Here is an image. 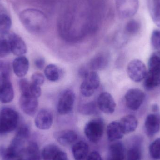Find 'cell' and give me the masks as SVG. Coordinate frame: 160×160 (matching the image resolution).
<instances>
[{"label": "cell", "instance_id": "ab89813d", "mask_svg": "<svg viewBox=\"0 0 160 160\" xmlns=\"http://www.w3.org/2000/svg\"><path fill=\"white\" fill-rule=\"evenodd\" d=\"M85 160H102V159L99 152L94 151L88 155Z\"/></svg>", "mask_w": 160, "mask_h": 160}, {"label": "cell", "instance_id": "7402d4cb", "mask_svg": "<svg viewBox=\"0 0 160 160\" xmlns=\"http://www.w3.org/2000/svg\"><path fill=\"white\" fill-rule=\"evenodd\" d=\"M142 142L141 138H134L133 143L127 151V160H142Z\"/></svg>", "mask_w": 160, "mask_h": 160}, {"label": "cell", "instance_id": "d6986e66", "mask_svg": "<svg viewBox=\"0 0 160 160\" xmlns=\"http://www.w3.org/2000/svg\"><path fill=\"white\" fill-rule=\"evenodd\" d=\"M160 85V69H149L144 81V86L147 90H151Z\"/></svg>", "mask_w": 160, "mask_h": 160}, {"label": "cell", "instance_id": "836d02e7", "mask_svg": "<svg viewBox=\"0 0 160 160\" xmlns=\"http://www.w3.org/2000/svg\"><path fill=\"white\" fill-rule=\"evenodd\" d=\"M148 69H160V50L152 53L148 62Z\"/></svg>", "mask_w": 160, "mask_h": 160}, {"label": "cell", "instance_id": "4316f807", "mask_svg": "<svg viewBox=\"0 0 160 160\" xmlns=\"http://www.w3.org/2000/svg\"><path fill=\"white\" fill-rule=\"evenodd\" d=\"M44 73L46 78L52 82H57L61 79L63 74L61 68L53 64H50L46 67Z\"/></svg>", "mask_w": 160, "mask_h": 160}, {"label": "cell", "instance_id": "3957f363", "mask_svg": "<svg viewBox=\"0 0 160 160\" xmlns=\"http://www.w3.org/2000/svg\"><path fill=\"white\" fill-rule=\"evenodd\" d=\"M19 116L18 112L9 107H4L0 111V134L9 133L18 127Z\"/></svg>", "mask_w": 160, "mask_h": 160}, {"label": "cell", "instance_id": "8d00e7d4", "mask_svg": "<svg viewBox=\"0 0 160 160\" xmlns=\"http://www.w3.org/2000/svg\"><path fill=\"white\" fill-rule=\"evenodd\" d=\"M18 85L21 95L31 96L30 90H31V82H29L26 79H21L19 81Z\"/></svg>", "mask_w": 160, "mask_h": 160}, {"label": "cell", "instance_id": "6da1fadb", "mask_svg": "<svg viewBox=\"0 0 160 160\" xmlns=\"http://www.w3.org/2000/svg\"><path fill=\"white\" fill-rule=\"evenodd\" d=\"M103 4L101 0H77L69 4L58 22L61 37L73 42L95 32L101 18Z\"/></svg>", "mask_w": 160, "mask_h": 160}, {"label": "cell", "instance_id": "4fadbf2b", "mask_svg": "<svg viewBox=\"0 0 160 160\" xmlns=\"http://www.w3.org/2000/svg\"><path fill=\"white\" fill-rule=\"evenodd\" d=\"M98 108L104 113L112 114L115 110L116 104L111 94L107 92L100 94L97 102Z\"/></svg>", "mask_w": 160, "mask_h": 160}, {"label": "cell", "instance_id": "8992f818", "mask_svg": "<svg viewBox=\"0 0 160 160\" xmlns=\"http://www.w3.org/2000/svg\"><path fill=\"white\" fill-rule=\"evenodd\" d=\"M76 95L71 89H66L60 95L57 102L58 112L62 115L68 114L73 111Z\"/></svg>", "mask_w": 160, "mask_h": 160}, {"label": "cell", "instance_id": "bcb514c9", "mask_svg": "<svg viewBox=\"0 0 160 160\" xmlns=\"http://www.w3.org/2000/svg\"><path fill=\"white\" fill-rule=\"evenodd\" d=\"M1 76H0V83H1Z\"/></svg>", "mask_w": 160, "mask_h": 160}, {"label": "cell", "instance_id": "484cf974", "mask_svg": "<svg viewBox=\"0 0 160 160\" xmlns=\"http://www.w3.org/2000/svg\"><path fill=\"white\" fill-rule=\"evenodd\" d=\"M26 160H40V154L39 147L35 142L29 143L24 149L23 157Z\"/></svg>", "mask_w": 160, "mask_h": 160}, {"label": "cell", "instance_id": "e0dca14e", "mask_svg": "<svg viewBox=\"0 0 160 160\" xmlns=\"http://www.w3.org/2000/svg\"><path fill=\"white\" fill-rule=\"evenodd\" d=\"M110 60L109 54L106 52H102L95 55L89 62V66L93 71L102 70L108 66Z\"/></svg>", "mask_w": 160, "mask_h": 160}, {"label": "cell", "instance_id": "d590c367", "mask_svg": "<svg viewBox=\"0 0 160 160\" xmlns=\"http://www.w3.org/2000/svg\"><path fill=\"white\" fill-rule=\"evenodd\" d=\"M0 157L2 160H18L22 158L12 153L8 148L2 146L0 147Z\"/></svg>", "mask_w": 160, "mask_h": 160}, {"label": "cell", "instance_id": "277c9868", "mask_svg": "<svg viewBox=\"0 0 160 160\" xmlns=\"http://www.w3.org/2000/svg\"><path fill=\"white\" fill-rule=\"evenodd\" d=\"M104 123L101 118L92 119L88 122L84 129L85 134L87 139L92 143H97L103 136Z\"/></svg>", "mask_w": 160, "mask_h": 160}, {"label": "cell", "instance_id": "7a4b0ae2", "mask_svg": "<svg viewBox=\"0 0 160 160\" xmlns=\"http://www.w3.org/2000/svg\"><path fill=\"white\" fill-rule=\"evenodd\" d=\"M20 20L29 32L39 33L45 31L48 24L47 16L38 9H27L20 14Z\"/></svg>", "mask_w": 160, "mask_h": 160}, {"label": "cell", "instance_id": "ffe728a7", "mask_svg": "<svg viewBox=\"0 0 160 160\" xmlns=\"http://www.w3.org/2000/svg\"><path fill=\"white\" fill-rule=\"evenodd\" d=\"M126 149L122 142H116L110 146L106 160H125Z\"/></svg>", "mask_w": 160, "mask_h": 160}, {"label": "cell", "instance_id": "ba28073f", "mask_svg": "<svg viewBox=\"0 0 160 160\" xmlns=\"http://www.w3.org/2000/svg\"><path fill=\"white\" fill-rule=\"evenodd\" d=\"M0 76V102L3 103H9L14 98V89L10 81L9 72H3Z\"/></svg>", "mask_w": 160, "mask_h": 160}, {"label": "cell", "instance_id": "603a6c76", "mask_svg": "<svg viewBox=\"0 0 160 160\" xmlns=\"http://www.w3.org/2000/svg\"><path fill=\"white\" fill-rule=\"evenodd\" d=\"M119 122L125 134L134 132L137 128L138 124L137 118L132 115L125 116Z\"/></svg>", "mask_w": 160, "mask_h": 160}, {"label": "cell", "instance_id": "7bdbcfd3", "mask_svg": "<svg viewBox=\"0 0 160 160\" xmlns=\"http://www.w3.org/2000/svg\"><path fill=\"white\" fill-rule=\"evenodd\" d=\"M88 72H89V71H88V70L86 68H85V67H82L80 68L79 74L80 76H81L82 78H84L87 75Z\"/></svg>", "mask_w": 160, "mask_h": 160}, {"label": "cell", "instance_id": "83f0119b", "mask_svg": "<svg viewBox=\"0 0 160 160\" xmlns=\"http://www.w3.org/2000/svg\"><path fill=\"white\" fill-rule=\"evenodd\" d=\"M60 150V148L55 145H48L43 148L41 157L43 160H53Z\"/></svg>", "mask_w": 160, "mask_h": 160}, {"label": "cell", "instance_id": "b9f144b4", "mask_svg": "<svg viewBox=\"0 0 160 160\" xmlns=\"http://www.w3.org/2000/svg\"><path fill=\"white\" fill-rule=\"evenodd\" d=\"M53 160H69V159L66 153L60 150Z\"/></svg>", "mask_w": 160, "mask_h": 160}, {"label": "cell", "instance_id": "9a60e30c", "mask_svg": "<svg viewBox=\"0 0 160 160\" xmlns=\"http://www.w3.org/2000/svg\"><path fill=\"white\" fill-rule=\"evenodd\" d=\"M146 132L149 137H152L160 130V113L150 114L147 117L145 122Z\"/></svg>", "mask_w": 160, "mask_h": 160}, {"label": "cell", "instance_id": "ac0fdd59", "mask_svg": "<svg viewBox=\"0 0 160 160\" xmlns=\"http://www.w3.org/2000/svg\"><path fill=\"white\" fill-rule=\"evenodd\" d=\"M29 66V60L24 56H20L16 58L12 64L13 71L19 78H22L27 74Z\"/></svg>", "mask_w": 160, "mask_h": 160}, {"label": "cell", "instance_id": "2e32d148", "mask_svg": "<svg viewBox=\"0 0 160 160\" xmlns=\"http://www.w3.org/2000/svg\"><path fill=\"white\" fill-rule=\"evenodd\" d=\"M54 137L60 144L67 146L74 143L78 139V135L72 130H64L54 132Z\"/></svg>", "mask_w": 160, "mask_h": 160}, {"label": "cell", "instance_id": "7c38bea8", "mask_svg": "<svg viewBox=\"0 0 160 160\" xmlns=\"http://www.w3.org/2000/svg\"><path fill=\"white\" fill-rule=\"evenodd\" d=\"M19 105L24 113L30 116H34L38 109V99L31 96L21 95L19 99Z\"/></svg>", "mask_w": 160, "mask_h": 160}, {"label": "cell", "instance_id": "1f68e13d", "mask_svg": "<svg viewBox=\"0 0 160 160\" xmlns=\"http://www.w3.org/2000/svg\"><path fill=\"white\" fill-rule=\"evenodd\" d=\"M9 42L6 35L0 37V57H5L11 52Z\"/></svg>", "mask_w": 160, "mask_h": 160}, {"label": "cell", "instance_id": "60d3db41", "mask_svg": "<svg viewBox=\"0 0 160 160\" xmlns=\"http://www.w3.org/2000/svg\"><path fill=\"white\" fill-rule=\"evenodd\" d=\"M35 65L38 69L42 70L45 65V60L43 58H38L35 61Z\"/></svg>", "mask_w": 160, "mask_h": 160}, {"label": "cell", "instance_id": "74e56055", "mask_svg": "<svg viewBox=\"0 0 160 160\" xmlns=\"http://www.w3.org/2000/svg\"><path fill=\"white\" fill-rule=\"evenodd\" d=\"M151 43L154 49L160 50V30H155L152 32Z\"/></svg>", "mask_w": 160, "mask_h": 160}, {"label": "cell", "instance_id": "e575fe53", "mask_svg": "<svg viewBox=\"0 0 160 160\" xmlns=\"http://www.w3.org/2000/svg\"><path fill=\"white\" fill-rule=\"evenodd\" d=\"M97 106L98 104L97 105L94 102H88L81 106L80 112L86 115H91L97 112Z\"/></svg>", "mask_w": 160, "mask_h": 160}, {"label": "cell", "instance_id": "f6af8a7d", "mask_svg": "<svg viewBox=\"0 0 160 160\" xmlns=\"http://www.w3.org/2000/svg\"><path fill=\"white\" fill-rule=\"evenodd\" d=\"M18 160H26L25 159V158H24L23 157H22V158H20Z\"/></svg>", "mask_w": 160, "mask_h": 160}, {"label": "cell", "instance_id": "30bf717a", "mask_svg": "<svg viewBox=\"0 0 160 160\" xmlns=\"http://www.w3.org/2000/svg\"><path fill=\"white\" fill-rule=\"evenodd\" d=\"M145 95L141 89L131 88L128 90L125 96L126 105L132 111L139 109L145 99Z\"/></svg>", "mask_w": 160, "mask_h": 160}, {"label": "cell", "instance_id": "f35d334b", "mask_svg": "<svg viewBox=\"0 0 160 160\" xmlns=\"http://www.w3.org/2000/svg\"><path fill=\"white\" fill-rule=\"evenodd\" d=\"M31 82L37 85L41 86L45 82V78L43 74L39 72L34 73L31 78Z\"/></svg>", "mask_w": 160, "mask_h": 160}, {"label": "cell", "instance_id": "8fae6325", "mask_svg": "<svg viewBox=\"0 0 160 160\" xmlns=\"http://www.w3.org/2000/svg\"><path fill=\"white\" fill-rule=\"evenodd\" d=\"M12 53L17 56H22L27 52V47L23 39L17 34L6 35Z\"/></svg>", "mask_w": 160, "mask_h": 160}, {"label": "cell", "instance_id": "f546056e", "mask_svg": "<svg viewBox=\"0 0 160 160\" xmlns=\"http://www.w3.org/2000/svg\"><path fill=\"white\" fill-rule=\"evenodd\" d=\"M141 25L139 21L135 19L129 21L125 26L124 32L128 35H135L141 29Z\"/></svg>", "mask_w": 160, "mask_h": 160}, {"label": "cell", "instance_id": "9c48e42d", "mask_svg": "<svg viewBox=\"0 0 160 160\" xmlns=\"http://www.w3.org/2000/svg\"><path fill=\"white\" fill-rule=\"evenodd\" d=\"M127 72L130 78L135 82H141L144 79L148 72L145 65L138 59L132 60L129 63Z\"/></svg>", "mask_w": 160, "mask_h": 160}, {"label": "cell", "instance_id": "cb8c5ba5", "mask_svg": "<svg viewBox=\"0 0 160 160\" xmlns=\"http://www.w3.org/2000/svg\"><path fill=\"white\" fill-rule=\"evenodd\" d=\"M146 3L152 21L160 27V0H146Z\"/></svg>", "mask_w": 160, "mask_h": 160}, {"label": "cell", "instance_id": "5b68a950", "mask_svg": "<svg viewBox=\"0 0 160 160\" xmlns=\"http://www.w3.org/2000/svg\"><path fill=\"white\" fill-rule=\"evenodd\" d=\"M118 15L121 19L132 18L137 13L139 7V0H115Z\"/></svg>", "mask_w": 160, "mask_h": 160}, {"label": "cell", "instance_id": "5bb4252c", "mask_svg": "<svg viewBox=\"0 0 160 160\" xmlns=\"http://www.w3.org/2000/svg\"><path fill=\"white\" fill-rule=\"evenodd\" d=\"M53 122V114L51 111L47 109L40 110L35 119V124L37 128L44 130L50 128Z\"/></svg>", "mask_w": 160, "mask_h": 160}, {"label": "cell", "instance_id": "d4e9b609", "mask_svg": "<svg viewBox=\"0 0 160 160\" xmlns=\"http://www.w3.org/2000/svg\"><path fill=\"white\" fill-rule=\"evenodd\" d=\"M72 149L75 160H85L88 156L89 147L88 144L83 141L76 143Z\"/></svg>", "mask_w": 160, "mask_h": 160}, {"label": "cell", "instance_id": "f1b7e54d", "mask_svg": "<svg viewBox=\"0 0 160 160\" xmlns=\"http://www.w3.org/2000/svg\"><path fill=\"white\" fill-rule=\"evenodd\" d=\"M11 26L12 20L10 17L7 14H0V34L4 36L9 33Z\"/></svg>", "mask_w": 160, "mask_h": 160}, {"label": "cell", "instance_id": "44dd1931", "mask_svg": "<svg viewBox=\"0 0 160 160\" xmlns=\"http://www.w3.org/2000/svg\"><path fill=\"white\" fill-rule=\"evenodd\" d=\"M107 138L110 142H115L122 139L125 135L119 121H112L107 126Z\"/></svg>", "mask_w": 160, "mask_h": 160}, {"label": "cell", "instance_id": "ee69618b", "mask_svg": "<svg viewBox=\"0 0 160 160\" xmlns=\"http://www.w3.org/2000/svg\"><path fill=\"white\" fill-rule=\"evenodd\" d=\"M152 110L154 112H158L160 110L159 106L158 104H154L152 106Z\"/></svg>", "mask_w": 160, "mask_h": 160}, {"label": "cell", "instance_id": "4dcf8cb0", "mask_svg": "<svg viewBox=\"0 0 160 160\" xmlns=\"http://www.w3.org/2000/svg\"><path fill=\"white\" fill-rule=\"evenodd\" d=\"M149 154L154 160H160V138L156 139L149 147Z\"/></svg>", "mask_w": 160, "mask_h": 160}, {"label": "cell", "instance_id": "d6a6232c", "mask_svg": "<svg viewBox=\"0 0 160 160\" xmlns=\"http://www.w3.org/2000/svg\"><path fill=\"white\" fill-rule=\"evenodd\" d=\"M31 134L30 127L26 124L22 125L18 129L15 137L25 142Z\"/></svg>", "mask_w": 160, "mask_h": 160}, {"label": "cell", "instance_id": "52a82bcc", "mask_svg": "<svg viewBox=\"0 0 160 160\" xmlns=\"http://www.w3.org/2000/svg\"><path fill=\"white\" fill-rule=\"evenodd\" d=\"M83 79L80 86V91L82 96L88 98L92 96L95 90L98 88L100 79L98 74L95 71L88 72Z\"/></svg>", "mask_w": 160, "mask_h": 160}]
</instances>
